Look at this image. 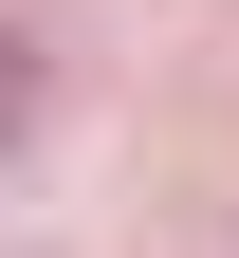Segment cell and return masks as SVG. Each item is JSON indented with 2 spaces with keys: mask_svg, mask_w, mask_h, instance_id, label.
<instances>
[]
</instances>
